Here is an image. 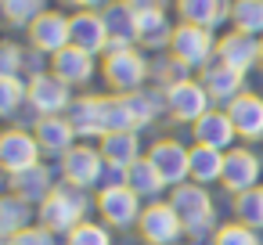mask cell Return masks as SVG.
<instances>
[{"instance_id": "obj_1", "label": "cell", "mask_w": 263, "mask_h": 245, "mask_svg": "<svg viewBox=\"0 0 263 245\" xmlns=\"http://www.w3.org/2000/svg\"><path fill=\"white\" fill-rule=\"evenodd\" d=\"M87 209H90V198L87 191L72 187V184H58L40 205H36V223L47 227L51 234H72L83 220H87Z\"/></svg>"}, {"instance_id": "obj_2", "label": "cell", "mask_w": 263, "mask_h": 245, "mask_svg": "<svg viewBox=\"0 0 263 245\" xmlns=\"http://www.w3.org/2000/svg\"><path fill=\"white\" fill-rule=\"evenodd\" d=\"M101 80L112 94L126 98V94H137L148 87L152 80V62L144 58V51L137 47H112L105 58H101Z\"/></svg>"}, {"instance_id": "obj_3", "label": "cell", "mask_w": 263, "mask_h": 245, "mask_svg": "<svg viewBox=\"0 0 263 245\" xmlns=\"http://www.w3.org/2000/svg\"><path fill=\"white\" fill-rule=\"evenodd\" d=\"M170 205L177 209V216L184 220V231H187L191 238H202V241H205V238L216 234V205H213V195H209L202 184L187 180V184L173 187Z\"/></svg>"}, {"instance_id": "obj_4", "label": "cell", "mask_w": 263, "mask_h": 245, "mask_svg": "<svg viewBox=\"0 0 263 245\" xmlns=\"http://www.w3.org/2000/svg\"><path fill=\"white\" fill-rule=\"evenodd\" d=\"M216 44L220 36L213 29H202V26H187V22H177L173 29V44H170V54L177 62H184L187 69H205L216 62Z\"/></svg>"}, {"instance_id": "obj_5", "label": "cell", "mask_w": 263, "mask_h": 245, "mask_svg": "<svg viewBox=\"0 0 263 245\" xmlns=\"http://www.w3.org/2000/svg\"><path fill=\"white\" fill-rule=\"evenodd\" d=\"M166 112H170L173 123L195 126L205 112H213V98H209V90L202 87V80L191 76V80H184V83L166 87Z\"/></svg>"}, {"instance_id": "obj_6", "label": "cell", "mask_w": 263, "mask_h": 245, "mask_svg": "<svg viewBox=\"0 0 263 245\" xmlns=\"http://www.w3.org/2000/svg\"><path fill=\"white\" fill-rule=\"evenodd\" d=\"M94 205H98V216H101L108 227H116V231L134 227V223L141 220V213H144V209H141V195L130 191L126 184H105V187L98 191Z\"/></svg>"}, {"instance_id": "obj_7", "label": "cell", "mask_w": 263, "mask_h": 245, "mask_svg": "<svg viewBox=\"0 0 263 245\" xmlns=\"http://www.w3.org/2000/svg\"><path fill=\"white\" fill-rule=\"evenodd\" d=\"M137 231H141L144 245H180V238L187 234L184 220L177 216V209L170 202H148L137 220Z\"/></svg>"}, {"instance_id": "obj_8", "label": "cell", "mask_w": 263, "mask_h": 245, "mask_svg": "<svg viewBox=\"0 0 263 245\" xmlns=\"http://www.w3.org/2000/svg\"><path fill=\"white\" fill-rule=\"evenodd\" d=\"M40 155H44V148H40L36 134H29L22 126H11V130L0 134V169L8 177L40 166Z\"/></svg>"}, {"instance_id": "obj_9", "label": "cell", "mask_w": 263, "mask_h": 245, "mask_svg": "<svg viewBox=\"0 0 263 245\" xmlns=\"http://www.w3.org/2000/svg\"><path fill=\"white\" fill-rule=\"evenodd\" d=\"M72 87L65 80H58L51 69L40 76H29V108L36 116H69L72 108Z\"/></svg>"}, {"instance_id": "obj_10", "label": "cell", "mask_w": 263, "mask_h": 245, "mask_svg": "<svg viewBox=\"0 0 263 245\" xmlns=\"http://www.w3.org/2000/svg\"><path fill=\"white\" fill-rule=\"evenodd\" d=\"M148 159L152 166L159 169V177L166 180V187H180L191 180V148H184L177 137H162L148 148Z\"/></svg>"}, {"instance_id": "obj_11", "label": "cell", "mask_w": 263, "mask_h": 245, "mask_svg": "<svg viewBox=\"0 0 263 245\" xmlns=\"http://www.w3.org/2000/svg\"><path fill=\"white\" fill-rule=\"evenodd\" d=\"M26 33H29V47L33 51L54 58L58 51H65L72 44V18L62 15V11H44Z\"/></svg>"}, {"instance_id": "obj_12", "label": "cell", "mask_w": 263, "mask_h": 245, "mask_svg": "<svg viewBox=\"0 0 263 245\" xmlns=\"http://www.w3.org/2000/svg\"><path fill=\"white\" fill-rule=\"evenodd\" d=\"M101 177H105V159H101L98 148L76 144L69 155H62V180L65 184H72L80 191H90V187L101 184Z\"/></svg>"}, {"instance_id": "obj_13", "label": "cell", "mask_w": 263, "mask_h": 245, "mask_svg": "<svg viewBox=\"0 0 263 245\" xmlns=\"http://www.w3.org/2000/svg\"><path fill=\"white\" fill-rule=\"evenodd\" d=\"M259 177H263V162L252 148H231L227 159H223V187L231 195H241V191H252L259 187Z\"/></svg>"}, {"instance_id": "obj_14", "label": "cell", "mask_w": 263, "mask_h": 245, "mask_svg": "<svg viewBox=\"0 0 263 245\" xmlns=\"http://www.w3.org/2000/svg\"><path fill=\"white\" fill-rule=\"evenodd\" d=\"M47 69H51L58 80H65L69 87H83V83L94 80V72H98V58H94L90 51L69 44L65 51H58L54 58H47Z\"/></svg>"}, {"instance_id": "obj_15", "label": "cell", "mask_w": 263, "mask_h": 245, "mask_svg": "<svg viewBox=\"0 0 263 245\" xmlns=\"http://www.w3.org/2000/svg\"><path fill=\"white\" fill-rule=\"evenodd\" d=\"M216 62L238 69V72H249L259 65V36H249V33H223L220 44H216Z\"/></svg>"}, {"instance_id": "obj_16", "label": "cell", "mask_w": 263, "mask_h": 245, "mask_svg": "<svg viewBox=\"0 0 263 245\" xmlns=\"http://www.w3.org/2000/svg\"><path fill=\"white\" fill-rule=\"evenodd\" d=\"M72 18V47H83V51H90L94 58L101 54H108V47H112V40H108V29H105V15L101 11H76V15H69Z\"/></svg>"}, {"instance_id": "obj_17", "label": "cell", "mask_w": 263, "mask_h": 245, "mask_svg": "<svg viewBox=\"0 0 263 245\" xmlns=\"http://www.w3.org/2000/svg\"><path fill=\"white\" fill-rule=\"evenodd\" d=\"M191 137H195V144L231 152V148H234V141H238V130H234V123H231L227 108H213V112H205V116L191 126Z\"/></svg>"}, {"instance_id": "obj_18", "label": "cell", "mask_w": 263, "mask_h": 245, "mask_svg": "<svg viewBox=\"0 0 263 245\" xmlns=\"http://www.w3.org/2000/svg\"><path fill=\"white\" fill-rule=\"evenodd\" d=\"M33 134H36V141H40V148H44V155H69L72 148H76V126L69 123V116H40L36 119V126H33Z\"/></svg>"}, {"instance_id": "obj_19", "label": "cell", "mask_w": 263, "mask_h": 245, "mask_svg": "<svg viewBox=\"0 0 263 245\" xmlns=\"http://www.w3.org/2000/svg\"><path fill=\"white\" fill-rule=\"evenodd\" d=\"M202 87L209 90V98H213L216 105L227 108L234 98L245 94V72H238V69L223 65V62H213V65L202 69Z\"/></svg>"}, {"instance_id": "obj_20", "label": "cell", "mask_w": 263, "mask_h": 245, "mask_svg": "<svg viewBox=\"0 0 263 245\" xmlns=\"http://www.w3.org/2000/svg\"><path fill=\"white\" fill-rule=\"evenodd\" d=\"M173 29H177V26L170 22L166 8L137 11V47H144V51H170Z\"/></svg>"}, {"instance_id": "obj_21", "label": "cell", "mask_w": 263, "mask_h": 245, "mask_svg": "<svg viewBox=\"0 0 263 245\" xmlns=\"http://www.w3.org/2000/svg\"><path fill=\"white\" fill-rule=\"evenodd\" d=\"M227 116L241 141H263V98L259 94L245 90L241 98H234L227 105Z\"/></svg>"}, {"instance_id": "obj_22", "label": "cell", "mask_w": 263, "mask_h": 245, "mask_svg": "<svg viewBox=\"0 0 263 245\" xmlns=\"http://www.w3.org/2000/svg\"><path fill=\"white\" fill-rule=\"evenodd\" d=\"M101 15H105V29H108L112 47H137V8L134 4H126V0H112Z\"/></svg>"}, {"instance_id": "obj_23", "label": "cell", "mask_w": 263, "mask_h": 245, "mask_svg": "<svg viewBox=\"0 0 263 245\" xmlns=\"http://www.w3.org/2000/svg\"><path fill=\"white\" fill-rule=\"evenodd\" d=\"M177 18L187 26H202V29H216L220 22H231V4L227 0H173Z\"/></svg>"}, {"instance_id": "obj_24", "label": "cell", "mask_w": 263, "mask_h": 245, "mask_svg": "<svg viewBox=\"0 0 263 245\" xmlns=\"http://www.w3.org/2000/svg\"><path fill=\"white\" fill-rule=\"evenodd\" d=\"M69 123L76 126L80 137H105V94H87L76 98L69 108Z\"/></svg>"}, {"instance_id": "obj_25", "label": "cell", "mask_w": 263, "mask_h": 245, "mask_svg": "<svg viewBox=\"0 0 263 245\" xmlns=\"http://www.w3.org/2000/svg\"><path fill=\"white\" fill-rule=\"evenodd\" d=\"M33 223H36V205L33 202H26L15 191H8L0 198V238H15L18 231H26Z\"/></svg>"}, {"instance_id": "obj_26", "label": "cell", "mask_w": 263, "mask_h": 245, "mask_svg": "<svg viewBox=\"0 0 263 245\" xmlns=\"http://www.w3.org/2000/svg\"><path fill=\"white\" fill-rule=\"evenodd\" d=\"M98 152H101L105 166L130 169V166L141 159V141H137V130H130V134H105V137L98 141Z\"/></svg>"}, {"instance_id": "obj_27", "label": "cell", "mask_w": 263, "mask_h": 245, "mask_svg": "<svg viewBox=\"0 0 263 245\" xmlns=\"http://www.w3.org/2000/svg\"><path fill=\"white\" fill-rule=\"evenodd\" d=\"M8 184H11V191L15 195H22L26 202H33V205H40L58 184H54V173H51V166H33V169H26V173H15V177H8Z\"/></svg>"}, {"instance_id": "obj_28", "label": "cell", "mask_w": 263, "mask_h": 245, "mask_svg": "<svg viewBox=\"0 0 263 245\" xmlns=\"http://www.w3.org/2000/svg\"><path fill=\"white\" fill-rule=\"evenodd\" d=\"M223 159H227V152H220V148L191 144V180L202 187L220 184L223 180Z\"/></svg>"}, {"instance_id": "obj_29", "label": "cell", "mask_w": 263, "mask_h": 245, "mask_svg": "<svg viewBox=\"0 0 263 245\" xmlns=\"http://www.w3.org/2000/svg\"><path fill=\"white\" fill-rule=\"evenodd\" d=\"M126 105H130V112H134L137 130H141V126H152V123L159 119V112H166V90H162V87H144V90H137V94H126Z\"/></svg>"}, {"instance_id": "obj_30", "label": "cell", "mask_w": 263, "mask_h": 245, "mask_svg": "<svg viewBox=\"0 0 263 245\" xmlns=\"http://www.w3.org/2000/svg\"><path fill=\"white\" fill-rule=\"evenodd\" d=\"M126 187H130V191H137L141 198L155 202V198L166 191V180L159 177V169H155V166H152V159L144 155V159H137V162L126 169Z\"/></svg>"}, {"instance_id": "obj_31", "label": "cell", "mask_w": 263, "mask_h": 245, "mask_svg": "<svg viewBox=\"0 0 263 245\" xmlns=\"http://www.w3.org/2000/svg\"><path fill=\"white\" fill-rule=\"evenodd\" d=\"M231 29L263 40V0H231Z\"/></svg>"}, {"instance_id": "obj_32", "label": "cell", "mask_w": 263, "mask_h": 245, "mask_svg": "<svg viewBox=\"0 0 263 245\" xmlns=\"http://www.w3.org/2000/svg\"><path fill=\"white\" fill-rule=\"evenodd\" d=\"M0 11H4V22L11 29H29L47 8V0H0Z\"/></svg>"}, {"instance_id": "obj_33", "label": "cell", "mask_w": 263, "mask_h": 245, "mask_svg": "<svg viewBox=\"0 0 263 245\" xmlns=\"http://www.w3.org/2000/svg\"><path fill=\"white\" fill-rule=\"evenodd\" d=\"M234 220L252 231H263V187L234 195Z\"/></svg>"}, {"instance_id": "obj_34", "label": "cell", "mask_w": 263, "mask_h": 245, "mask_svg": "<svg viewBox=\"0 0 263 245\" xmlns=\"http://www.w3.org/2000/svg\"><path fill=\"white\" fill-rule=\"evenodd\" d=\"M22 105H29V83L22 76H0V116H15Z\"/></svg>"}, {"instance_id": "obj_35", "label": "cell", "mask_w": 263, "mask_h": 245, "mask_svg": "<svg viewBox=\"0 0 263 245\" xmlns=\"http://www.w3.org/2000/svg\"><path fill=\"white\" fill-rule=\"evenodd\" d=\"M152 80H159V87L166 90V87H173V83H184V80H191V69H187L184 62H177V58L166 51L159 62H152Z\"/></svg>"}, {"instance_id": "obj_36", "label": "cell", "mask_w": 263, "mask_h": 245, "mask_svg": "<svg viewBox=\"0 0 263 245\" xmlns=\"http://www.w3.org/2000/svg\"><path fill=\"white\" fill-rule=\"evenodd\" d=\"M213 245H263L259 241V231L245 227V223H220L216 234H213Z\"/></svg>"}, {"instance_id": "obj_37", "label": "cell", "mask_w": 263, "mask_h": 245, "mask_svg": "<svg viewBox=\"0 0 263 245\" xmlns=\"http://www.w3.org/2000/svg\"><path fill=\"white\" fill-rule=\"evenodd\" d=\"M65 245H112V227L83 220L72 234H65Z\"/></svg>"}, {"instance_id": "obj_38", "label": "cell", "mask_w": 263, "mask_h": 245, "mask_svg": "<svg viewBox=\"0 0 263 245\" xmlns=\"http://www.w3.org/2000/svg\"><path fill=\"white\" fill-rule=\"evenodd\" d=\"M26 58H29V47L8 40L4 47H0V76H22L26 69Z\"/></svg>"}, {"instance_id": "obj_39", "label": "cell", "mask_w": 263, "mask_h": 245, "mask_svg": "<svg viewBox=\"0 0 263 245\" xmlns=\"http://www.w3.org/2000/svg\"><path fill=\"white\" fill-rule=\"evenodd\" d=\"M11 245H58L54 241V234L47 231V227H40V223H33V227H26V231H18L15 238H8Z\"/></svg>"}, {"instance_id": "obj_40", "label": "cell", "mask_w": 263, "mask_h": 245, "mask_svg": "<svg viewBox=\"0 0 263 245\" xmlns=\"http://www.w3.org/2000/svg\"><path fill=\"white\" fill-rule=\"evenodd\" d=\"M69 4H76V11H105L112 0H69Z\"/></svg>"}, {"instance_id": "obj_41", "label": "cell", "mask_w": 263, "mask_h": 245, "mask_svg": "<svg viewBox=\"0 0 263 245\" xmlns=\"http://www.w3.org/2000/svg\"><path fill=\"white\" fill-rule=\"evenodd\" d=\"M126 4H134L137 11H148V8H166L170 0H126Z\"/></svg>"}, {"instance_id": "obj_42", "label": "cell", "mask_w": 263, "mask_h": 245, "mask_svg": "<svg viewBox=\"0 0 263 245\" xmlns=\"http://www.w3.org/2000/svg\"><path fill=\"white\" fill-rule=\"evenodd\" d=\"M259 69H263V40H259Z\"/></svg>"}, {"instance_id": "obj_43", "label": "cell", "mask_w": 263, "mask_h": 245, "mask_svg": "<svg viewBox=\"0 0 263 245\" xmlns=\"http://www.w3.org/2000/svg\"><path fill=\"white\" fill-rule=\"evenodd\" d=\"M180 245H198V241H180Z\"/></svg>"}, {"instance_id": "obj_44", "label": "cell", "mask_w": 263, "mask_h": 245, "mask_svg": "<svg viewBox=\"0 0 263 245\" xmlns=\"http://www.w3.org/2000/svg\"><path fill=\"white\" fill-rule=\"evenodd\" d=\"M227 4H231V0H227Z\"/></svg>"}]
</instances>
